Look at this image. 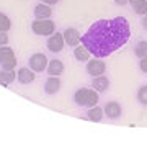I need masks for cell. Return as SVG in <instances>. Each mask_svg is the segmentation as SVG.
I'll return each mask as SVG.
<instances>
[{
	"label": "cell",
	"mask_w": 147,
	"mask_h": 147,
	"mask_svg": "<svg viewBox=\"0 0 147 147\" xmlns=\"http://www.w3.org/2000/svg\"><path fill=\"white\" fill-rule=\"evenodd\" d=\"M92 87H93L96 92H105V90H108V87H110V80H108V77H105V75H96V77H93V80H92Z\"/></svg>",
	"instance_id": "cell-14"
},
{
	"label": "cell",
	"mask_w": 147,
	"mask_h": 147,
	"mask_svg": "<svg viewBox=\"0 0 147 147\" xmlns=\"http://www.w3.org/2000/svg\"><path fill=\"white\" fill-rule=\"evenodd\" d=\"M115 2H116V5H121V7L126 5V3H129V0H115Z\"/></svg>",
	"instance_id": "cell-26"
},
{
	"label": "cell",
	"mask_w": 147,
	"mask_h": 147,
	"mask_svg": "<svg viewBox=\"0 0 147 147\" xmlns=\"http://www.w3.org/2000/svg\"><path fill=\"white\" fill-rule=\"evenodd\" d=\"M59 90H61V80H59V77L51 75V77L44 82V92H46L47 95H54V93H57Z\"/></svg>",
	"instance_id": "cell-11"
},
{
	"label": "cell",
	"mask_w": 147,
	"mask_h": 147,
	"mask_svg": "<svg viewBox=\"0 0 147 147\" xmlns=\"http://www.w3.org/2000/svg\"><path fill=\"white\" fill-rule=\"evenodd\" d=\"M59 0H42V3H47V5H56Z\"/></svg>",
	"instance_id": "cell-24"
},
{
	"label": "cell",
	"mask_w": 147,
	"mask_h": 147,
	"mask_svg": "<svg viewBox=\"0 0 147 147\" xmlns=\"http://www.w3.org/2000/svg\"><path fill=\"white\" fill-rule=\"evenodd\" d=\"M131 38V28L124 16L98 20L82 36L84 44L95 57H106L123 47Z\"/></svg>",
	"instance_id": "cell-1"
},
{
	"label": "cell",
	"mask_w": 147,
	"mask_h": 147,
	"mask_svg": "<svg viewBox=\"0 0 147 147\" xmlns=\"http://www.w3.org/2000/svg\"><path fill=\"white\" fill-rule=\"evenodd\" d=\"M31 30L34 34H39V36H51L53 33H56V23L49 18H44V20H34L31 23Z\"/></svg>",
	"instance_id": "cell-3"
},
{
	"label": "cell",
	"mask_w": 147,
	"mask_h": 147,
	"mask_svg": "<svg viewBox=\"0 0 147 147\" xmlns=\"http://www.w3.org/2000/svg\"><path fill=\"white\" fill-rule=\"evenodd\" d=\"M139 67H141V70H142V72H146V74H147V54L144 56V57H141Z\"/></svg>",
	"instance_id": "cell-23"
},
{
	"label": "cell",
	"mask_w": 147,
	"mask_h": 147,
	"mask_svg": "<svg viewBox=\"0 0 147 147\" xmlns=\"http://www.w3.org/2000/svg\"><path fill=\"white\" fill-rule=\"evenodd\" d=\"M0 65H2V69H15L16 67V56L11 47L0 46Z\"/></svg>",
	"instance_id": "cell-4"
},
{
	"label": "cell",
	"mask_w": 147,
	"mask_h": 147,
	"mask_svg": "<svg viewBox=\"0 0 147 147\" xmlns=\"http://www.w3.org/2000/svg\"><path fill=\"white\" fill-rule=\"evenodd\" d=\"M132 10L137 15H147V0H129Z\"/></svg>",
	"instance_id": "cell-18"
},
{
	"label": "cell",
	"mask_w": 147,
	"mask_h": 147,
	"mask_svg": "<svg viewBox=\"0 0 147 147\" xmlns=\"http://www.w3.org/2000/svg\"><path fill=\"white\" fill-rule=\"evenodd\" d=\"M137 100L141 101L142 105H147V85H142L139 92H137Z\"/></svg>",
	"instance_id": "cell-21"
},
{
	"label": "cell",
	"mask_w": 147,
	"mask_h": 147,
	"mask_svg": "<svg viewBox=\"0 0 147 147\" xmlns=\"http://www.w3.org/2000/svg\"><path fill=\"white\" fill-rule=\"evenodd\" d=\"M28 62H30V69H31V70H34V72H42V70H46L47 69L49 61H47L46 54L36 53V54H33L31 57H30Z\"/></svg>",
	"instance_id": "cell-5"
},
{
	"label": "cell",
	"mask_w": 147,
	"mask_h": 147,
	"mask_svg": "<svg viewBox=\"0 0 147 147\" xmlns=\"http://www.w3.org/2000/svg\"><path fill=\"white\" fill-rule=\"evenodd\" d=\"M141 23H142V28H144V30L147 31V15H144V18H142Z\"/></svg>",
	"instance_id": "cell-25"
},
{
	"label": "cell",
	"mask_w": 147,
	"mask_h": 147,
	"mask_svg": "<svg viewBox=\"0 0 147 147\" xmlns=\"http://www.w3.org/2000/svg\"><path fill=\"white\" fill-rule=\"evenodd\" d=\"M103 116H105L103 108H100V106H96V105L88 108V111H87V118H88L90 121H93V123H100V121L103 119Z\"/></svg>",
	"instance_id": "cell-16"
},
{
	"label": "cell",
	"mask_w": 147,
	"mask_h": 147,
	"mask_svg": "<svg viewBox=\"0 0 147 147\" xmlns=\"http://www.w3.org/2000/svg\"><path fill=\"white\" fill-rule=\"evenodd\" d=\"M64 44H65V41H64V34L62 33H53L51 36L47 38V42L46 46L47 49L51 51V53H61L64 49Z\"/></svg>",
	"instance_id": "cell-6"
},
{
	"label": "cell",
	"mask_w": 147,
	"mask_h": 147,
	"mask_svg": "<svg viewBox=\"0 0 147 147\" xmlns=\"http://www.w3.org/2000/svg\"><path fill=\"white\" fill-rule=\"evenodd\" d=\"M103 111H105V116H108L110 119H116L121 116V105L118 101H108Z\"/></svg>",
	"instance_id": "cell-10"
},
{
	"label": "cell",
	"mask_w": 147,
	"mask_h": 147,
	"mask_svg": "<svg viewBox=\"0 0 147 147\" xmlns=\"http://www.w3.org/2000/svg\"><path fill=\"white\" fill-rule=\"evenodd\" d=\"M11 28V21H10V18L5 15V13H2L0 11V31H8Z\"/></svg>",
	"instance_id": "cell-20"
},
{
	"label": "cell",
	"mask_w": 147,
	"mask_h": 147,
	"mask_svg": "<svg viewBox=\"0 0 147 147\" xmlns=\"http://www.w3.org/2000/svg\"><path fill=\"white\" fill-rule=\"evenodd\" d=\"M8 44V36L5 31H0V46H7Z\"/></svg>",
	"instance_id": "cell-22"
},
{
	"label": "cell",
	"mask_w": 147,
	"mask_h": 147,
	"mask_svg": "<svg viewBox=\"0 0 147 147\" xmlns=\"http://www.w3.org/2000/svg\"><path fill=\"white\" fill-rule=\"evenodd\" d=\"M51 15H53V8H51V5H47V3H39V5L34 7V16H36L38 20L49 18Z\"/></svg>",
	"instance_id": "cell-13"
},
{
	"label": "cell",
	"mask_w": 147,
	"mask_h": 147,
	"mask_svg": "<svg viewBox=\"0 0 147 147\" xmlns=\"http://www.w3.org/2000/svg\"><path fill=\"white\" fill-rule=\"evenodd\" d=\"M34 74L36 72L31 70L30 67H20L18 72H16V80L23 85H28V84H31V82H34V79H36Z\"/></svg>",
	"instance_id": "cell-9"
},
{
	"label": "cell",
	"mask_w": 147,
	"mask_h": 147,
	"mask_svg": "<svg viewBox=\"0 0 147 147\" xmlns=\"http://www.w3.org/2000/svg\"><path fill=\"white\" fill-rule=\"evenodd\" d=\"M90 54L92 53H90L84 44H82V46L79 44V46L74 47V56H75V59H77L79 62H87V61L90 59Z\"/></svg>",
	"instance_id": "cell-17"
},
{
	"label": "cell",
	"mask_w": 147,
	"mask_h": 147,
	"mask_svg": "<svg viewBox=\"0 0 147 147\" xmlns=\"http://www.w3.org/2000/svg\"><path fill=\"white\" fill-rule=\"evenodd\" d=\"M15 79H16V74L13 72V69H2L0 70V85L8 87Z\"/></svg>",
	"instance_id": "cell-15"
},
{
	"label": "cell",
	"mask_w": 147,
	"mask_h": 147,
	"mask_svg": "<svg viewBox=\"0 0 147 147\" xmlns=\"http://www.w3.org/2000/svg\"><path fill=\"white\" fill-rule=\"evenodd\" d=\"M62 34H64V41H65V44L70 46V47L79 46L80 42H82V36H80V33L77 31L75 28H67Z\"/></svg>",
	"instance_id": "cell-8"
},
{
	"label": "cell",
	"mask_w": 147,
	"mask_h": 147,
	"mask_svg": "<svg viewBox=\"0 0 147 147\" xmlns=\"http://www.w3.org/2000/svg\"><path fill=\"white\" fill-rule=\"evenodd\" d=\"M134 54H136L139 59L144 57V56L147 54V41H139L137 42L136 47H134Z\"/></svg>",
	"instance_id": "cell-19"
},
{
	"label": "cell",
	"mask_w": 147,
	"mask_h": 147,
	"mask_svg": "<svg viewBox=\"0 0 147 147\" xmlns=\"http://www.w3.org/2000/svg\"><path fill=\"white\" fill-rule=\"evenodd\" d=\"M46 70H47V74H49V75L59 77V75L64 72V62H62V61H59V59H53V61H49Z\"/></svg>",
	"instance_id": "cell-12"
},
{
	"label": "cell",
	"mask_w": 147,
	"mask_h": 147,
	"mask_svg": "<svg viewBox=\"0 0 147 147\" xmlns=\"http://www.w3.org/2000/svg\"><path fill=\"white\" fill-rule=\"evenodd\" d=\"M74 100L75 103L80 106H87V108H92L98 103V92L92 88H79L74 95Z\"/></svg>",
	"instance_id": "cell-2"
},
{
	"label": "cell",
	"mask_w": 147,
	"mask_h": 147,
	"mask_svg": "<svg viewBox=\"0 0 147 147\" xmlns=\"http://www.w3.org/2000/svg\"><path fill=\"white\" fill-rule=\"evenodd\" d=\"M105 70H106V64L103 62L100 57H93V59H88V61H87V72H88L90 75H93V77L103 75Z\"/></svg>",
	"instance_id": "cell-7"
}]
</instances>
